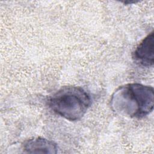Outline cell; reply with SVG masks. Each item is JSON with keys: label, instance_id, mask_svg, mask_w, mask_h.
Instances as JSON below:
<instances>
[{"label": "cell", "instance_id": "cell-2", "mask_svg": "<svg viewBox=\"0 0 154 154\" xmlns=\"http://www.w3.org/2000/svg\"><path fill=\"white\" fill-rule=\"evenodd\" d=\"M91 103L89 93L77 86L63 87L48 99L49 107L55 113L69 121L80 120Z\"/></svg>", "mask_w": 154, "mask_h": 154}, {"label": "cell", "instance_id": "cell-4", "mask_svg": "<svg viewBox=\"0 0 154 154\" xmlns=\"http://www.w3.org/2000/svg\"><path fill=\"white\" fill-rule=\"evenodd\" d=\"M22 150L26 153H57L58 147L55 143L42 137H34L25 141L22 144Z\"/></svg>", "mask_w": 154, "mask_h": 154}, {"label": "cell", "instance_id": "cell-3", "mask_svg": "<svg viewBox=\"0 0 154 154\" xmlns=\"http://www.w3.org/2000/svg\"><path fill=\"white\" fill-rule=\"evenodd\" d=\"M154 34L152 31L138 44L132 53L134 61L144 67H152L154 63Z\"/></svg>", "mask_w": 154, "mask_h": 154}, {"label": "cell", "instance_id": "cell-1", "mask_svg": "<svg viewBox=\"0 0 154 154\" xmlns=\"http://www.w3.org/2000/svg\"><path fill=\"white\" fill-rule=\"evenodd\" d=\"M110 105L119 114L131 118H143L153 109V88L139 83L122 85L112 94Z\"/></svg>", "mask_w": 154, "mask_h": 154}]
</instances>
